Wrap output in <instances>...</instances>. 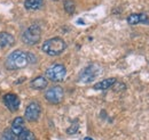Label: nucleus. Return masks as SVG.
Masks as SVG:
<instances>
[{
    "label": "nucleus",
    "instance_id": "nucleus-1",
    "mask_svg": "<svg viewBox=\"0 0 149 140\" xmlns=\"http://www.w3.org/2000/svg\"><path fill=\"white\" fill-rule=\"evenodd\" d=\"M29 64V57L28 54L22 51V50H14L13 53L8 55L6 62H5V66L8 70H19L23 69Z\"/></svg>",
    "mask_w": 149,
    "mask_h": 140
},
{
    "label": "nucleus",
    "instance_id": "nucleus-2",
    "mask_svg": "<svg viewBox=\"0 0 149 140\" xmlns=\"http://www.w3.org/2000/svg\"><path fill=\"white\" fill-rule=\"evenodd\" d=\"M65 47L67 45L61 38H52L42 43L41 49L44 53L49 56H57L65 50Z\"/></svg>",
    "mask_w": 149,
    "mask_h": 140
},
{
    "label": "nucleus",
    "instance_id": "nucleus-3",
    "mask_svg": "<svg viewBox=\"0 0 149 140\" xmlns=\"http://www.w3.org/2000/svg\"><path fill=\"white\" fill-rule=\"evenodd\" d=\"M40 38H41V29L37 24L29 26L23 32V35H22L23 42L29 45V46H33V45L38 43L40 41Z\"/></svg>",
    "mask_w": 149,
    "mask_h": 140
},
{
    "label": "nucleus",
    "instance_id": "nucleus-4",
    "mask_svg": "<svg viewBox=\"0 0 149 140\" xmlns=\"http://www.w3.org/2000/svg\"><path fill=\"white\" fill-rule=\"evenodd\" d=\"M65 74H67V70L62 64H54L46 71V76L48 78V80H51L53 82L62 81L64 79Z\"/></svg>",
    "mask_w": 149,
    "mask_h": 140
},
{
    "label": "nucleus",
    "instance_id": "nucleus-5",
    "mask_svg": "<svg viewBox=\"0 0 149 140\" xmlns=\"http://www.w3.org/2000/svg\"><path fill=\"white\" fill-rule=\"evenodd\" d=\"M100 72V69L96 65H90L85 67L79 74V82L81 83H91L92 81L95 80Z\"/></svg>",
    "mask_w": 149,
    "mask_h": 140
},
{
    "label": "nucleus",
    "instance_id": "nucleus-6",
    "mask_svg": "<svg viewBox=\"0 0 149 140\" xmlns=\"http://www.w3.org/2000/svg\"><path fill=\"white\" fill-rule=\"evenodd\" d=\"M64 96V91L63 89L58 86L49 88L46 92H45V98L47 102H49L51 104H58L62 102Z\"/></svg>",
    "mask_w": 149,
    "mask_h": 140
},
{
    "label": "nucleus",
    "instance_id": "nucleus-7",
    "mask_svg": "<svg viewBox=\"0 0 149 140\" xmlns=\"http://www.w3.org/2000/svg\"><path fill=\"white\" fill-rule=\"evenodd\" d=\"M1 140H35V135L30 130L24 129L21 135L15 136L12 133V131L9 129H7L3 131L2 136H1Z\"/></svg>",
    "mask_w": 149,
    "mask_h": 140
},
{
    "label": "nucleus",
    "instance_id": "nucleus-8",
    "mask_svg": "<svg viewBox=\"0 0 149 140\" xmlns=\"http://www.w3.org/2000/svg\"><path fill=\"white\" fill-rule=\"evenodd\" d=\"M40 113H41V108L40 105L38 103H31L29 104L28 107L25 108V119L29 121V122H36L39 116H40Z\"/></svg>",
    "mask_w": 149,
    "mask_h": 140
},
{
    "label": "nucleus",
    "instance_id": "nucleus-9",
    "mask_svg": "<svg viewBox=\"0 0 149 140\" xmlns=\"http://www.w3.org/2000/svg\"><path fill=\"white\" fill-rule=\"evenodd\" d=\"M3 104L10 112H16L19 107V98L15 93H7L3 96Z\"/></svg>",
    "mask_w": 149,
    "mask_h": 140
},
{
    "label": "nucleus",
    "instance_id": "nucleus-10",
    "mask_svg": "<svg viewBox=\"0 0 149 140\" xmlns=\"http://www.w3.org/2000/svg\"><path fill=\"white\" fill-rule=\"evenodd\" d=\"M127 23L131 25H136V24H149V17L148 15L143 13L139 14H131L127 17Z\"/></svg>",
    "mask_w": 149,
    "mask_h": 140
},
{
    "label": "nucleus",
    "instance_id": "nucleus-11",
    "mask_svg": "<svg viewBox=\"0 0 149 140\" xmlns=\"http://www.w3.org/2000/svg\"><path fill=\"white\" fill-rule=\"evenodd\" d=\"M9 130H10L12 133L15 135V136L21 135V133L23 132V130H24V119L21 117V116L16 117V119H14V121H13V123H12Z\"/></svg>",
    "mask_w": 149,
    "mask_h": 140
},
{
    "label": "nucleus",
    "instance_id": "nucleus-12",
    "mask_svg": "<svg viewBox=\"0 0 149 140\" xmlns=\"http://www.w3.org/2000/svg\"><path fill=\"white\" fill-rule=\"evenodd\" d=\"M15 39L14 36L7 32H1L0 33V48H7L13 46Z\"/></svg>",
    "mask_w": 149,
    "mask_h": 140
},
{
    "label": "nucleus",
    "instance_id": "nucleus-13",
    "mask_svg": "<svg viewBox=\"0 0 149 140\" xmlns=\"http://www.w3.org/2000/svg\"><path fill=\"white\" fill-rule=\"evenodd\" d=\"M31 88H33V89H36V90H42V89H45V88L47 87V80L44 78V76H37V78H35L32 81H31Z\"/></svg>",
    "mask_w": 149,
    "mask_h": 140
},
{
    "label": "nucleus",
    "instance_id": "nucleus-14",
    "mask_svg": "<svg viewBox=\"0 0 149 140\" xmlns=\"http://www.w3.org/2000/svg\"><path fill=\"white\" fill-rule=\"evenodd\" d=\"M116 83V79L115 78H110V79H106L99 83H96L94 86V89L96 90H106V89H109L110 87H112L113 84Z\"/></svg>",
    "mask_w": 149,
    "mask_h": 140
},
{
    "label": "nucleus",
    "instance_id": "nucleus-15",
    "mask_svg": "<svg viewBox=\"0 0 149 140\" xmlns=\"http://www.w3.org/2000/svg\"><path fill=\"white\" fill-rule=\"evenodd\" d=\"M44 0H24V6L28 10H37L42 6Z\"/></svg>",
    "mask_w": 149,
    "mask_h": 140
},
{
    "label": "nucleus",
    "instance_id": "nucleus-16",
    "mask_svg": "<svg viewBox=\"0 0 149 140\" xmlns=\"http://www.w3.org/2000/svg\"><path fill=\"white\" fill-rule=\"evenodd\" d=\"M76 5H74V0H64V10L68 14H74Z\"/></svg>",
    "mask_w": 149,
    "mask_h": 140
}]
</instances>
